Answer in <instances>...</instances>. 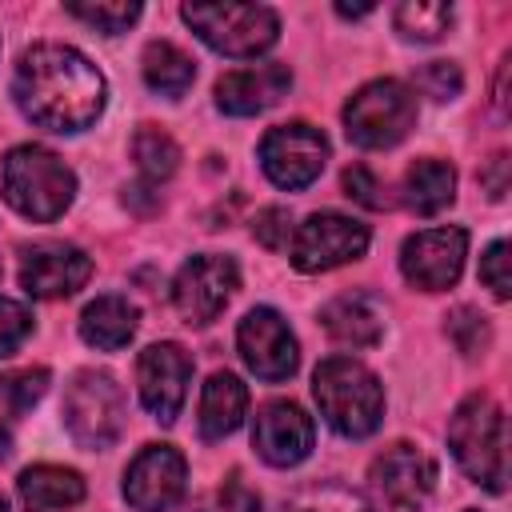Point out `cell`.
I'll list each match as a JSON object with an SVG mask.
<instances>
[{
  "label": "cell",
  "instance_id": "obj_2",
  "mask_svg": "<svg viewBox=\"0 0 512 512\" xmlns=\"http://www.w3.org/2000/svg\"><path fill=\"white\" fill-rule=\"evenodd\" d=\"M312 396L320 404V416L340 432V436H372L384 420V388L376 372H368L352 356H328L316 364L312 376Z\"/></svg>",
  "mask_w": 512,
  "mask_h": 512
},
{
  "label": "cell",
  "instance_id": "obj_18",
  "mask_svg": "<svg viewBox=\"0 0 512 512\" xmlns=\"http://www.w3.org/2000/svg\"><path fill=\"white\" fill-rule=\"evenodd\" d=\"M288 88H292L288 64H252V68L224 72L216 80V104L228 116H256L272 108Z\"/></svg>",
  "mask_w": 512,
  "mask_h": 512
},
{
  "label": "cell",
  "instance_id": "obj_12",
  "mask_svg": "<svg viewBox=\"0 0 512 512\" xmlns=\"http://www.w3.org/2000/svg\"><path fill=\"white\" fill-rule=\"evenodd\" d=\"M236 348L260 380H288L300 364L296 336L276 308H252L236 328Z\"/></svg>",
  "mask_w": 512,
  "mask_h": 512
},
{
  "label": "cell",
  "instance_id": "obj_33",
  "mask_svg": "<svg viewBox=\"0 0 512 512\" xmlns=\"http://www.w3.org/2000/svg\"><path fill=\"white\" fill-rule=\"evenodd\" d=\"M480 280L492 288L496 300H508L512 296V276H508V244L496 240L488 244V252L480 256Z\"/></svg>",
  "mask_w": 512,
  "mask_h": 512
},
{
  "label": "cell",
  "instance_id": "obj_10",
  "mask_svg": "<svg viewBox=\"0 0 512 512\" xmlns=\"http://www.w3.org/2000/svg\"><path fill=\"white\" fill-rule=\"evenodd\" d=\"M368 248V228L340 212H312L292 236V264L300 272H328L360 260Z\"/></svg>",
  "mask_w": 512,
  "mask_h": 512
},
{
  "label": "cell",
  "instance_id": "obj_3",
  "mask_svg": "<svg viewBox=\"0 0 512 512\" xmlns=\"http://www.w3.org/2000/svg\"><path fill=\"white\" fill-rule=\"evenodd\" d=\"M448 448L456 464L468 472V480L484 484L488 492L508 488V424H504V408L492 396L472 392L452 412Z\"/></svg>",
  "mask_w": 512,
  "mask_h": 512
},
{
  "label": "cell",
  "instance_id": "obj_38",
  "mask_svg": "<svg viewBox=\"0 0 512 512\" xmlns=\"http://www.w3.org/2000/svg\"><path fill=\"white\" fill-rule=\"evenodd\" d=\"M336 12H340V16H368V12H372V4H360V8H348V4H336Z\"/></svg>",
  "mask_w": 512,
  "mask_h": 512
},
{
  "label": "cell",
  "instance_id": "obj_36",
  "mask_svg": "<svg viewBox=\"0 0 512 512\" xmlns=\"http://www.w3.org/2000/svg\"><path fill=\"white\" fill-rule=\"evenodd\" d=\"M220 512H260V496L240 480V472H232L220 488Z\"/></svg>",
  "mask_w": 512,
  "mask_h": 512
},
{
  "label": "cell",
  "instance_id": "obj_27",
  "mask_svg": "<svg viewBox=\"0 0 512 512\" xmlns=\"http://www.w3.org/2000/svg\"><path fill=\"white\" fill-rule=\"evenodd\" d=\"M280 512H372V508L360 492L332 484V480H320V484H308L296 496H288Z\"/></svg>",
  "mask_w": 512,
  "mask_h": 512
},
{
  "label": "cell",
  "instance_id": "obj_35",
  "mask_svg": "<svg viewBox=\"0 0 512 512\" xmlns=\"http://www.w3.org/2000/svg\"><path fill=\"white\" fill-rule=\"evenodd\" d=\"M288 232H292L288 208H264V212H256V220H252V236H256L268 252H280V248L288 244Z\"/></svg>",
  "mask_w": 512,
  "mask_h": 512
},
{
  "label": "cell",
  "instance_id": "obj_25",
  "mask_svg": "<svg viewBox=\"0 0 512 512\" xmlns=\"http://www.w3.org/2000/svg\"><path fill=\"white\" fill-rule=\"evenodd\" d=\"M132 160L140 164V172H144L152 184H160V180H168V176L176 172L180 148H176V140H172L164 128L144 124V128H136V136H132Z\"/></svg>",
  "mask_w": 512,
  "mask_h": 512
},
{
  "label": "cell",
  "instance_id": "obj_24",
  "mask_svg": "<svg viewBox=\"0 0 512 512\" xmlns=\"http://www.w3.org/2000/svg\"><path fill=\"white\" fill-rule=\"evenodd\" d=\"M144 80L164 96H184L196 80V60L172 40H152L144 48Z\"/></svg>",
  "mask_w": 512,
  "mask_h": 512
},
{
  "label": "cell",
  "instance_id": "obj_11",
  "mask_svg": "<svg viewBox=\"0 0 512 512\" xmlns=\"http://www.w3.org/2000/svg\"><path fill=\"white\" fill-rule=\"evenodd\" d=\"M468 256V232L464 228H428L404 240L400 248V268L408 276V284L424 288V292H444L460 280Z\"/></svg>",
  "mask_w": 512,
  "mask_h": 512
},
{
  "label": "cell",
  "instance_id": "obj_9",
  "mask_svg": "<svg viewBox=\"0 0 512 512\" xmlns=\"http://www.w3.org/2000/svg\"><path fill=\"white\" fill-rule=\"evenodd\" d=\"M236 284H240V268H236L232 256L200 252V256H192L176 272V280H172V304L184 316V324L204 328V324H212L224 312V304L232 300Z\"/></svg>",
  "mask_w": 512,
  "mask_h": 512
},
{
  "label": "cell",
  "instance_id": "obj_21",
  "mask_svg": "<svg viewBox=\"0 0 512 512\" xmlns=\"http://www.w3.org/2000/svg\"><path fill=\"white\" fill-rule=\"evenodd\" d=\"M16 492L28 512H60L84 500V476L60 464H36L24 468L16 480Z\"/></svg>",
  "mask_w": 512,
  "mask_h": 512
},
{
  "label": "cell",
  "instance_id": "obj_30",
  "mask_svg": "<svg viewBox=\"0 0 512 512\" xmlns=\"http://www.w3.org/2000/svg\"><path fill=\"white\" fill-rule=\"evenodd\" d=\"M68 12L100 32H124L136 16H140V4L136 0H116V4H68Z\"/></svg>",
  "mask_w": 512,
  "mask_h": 512
},
{
  "label": "cell",
  "instance_id": "obj_4",
  "mask_svg": "<svg viewBox=\"0 0 512 512\" xmlns=\"http://www.w3.org/2000/svg\"><path fill=\"white\" fill-rule=\"evenodd\" d=\"M72 196H76V176L56 152L40 144H20L4 156V200L20 216L48 224L64 216Z\"/></svg>",
  "mask_w": 512,
  "mask_h": 512
},
{
  "label": "cell",
  "instance_id": "obj_28",
  "mask_svg": "<svg viewBox=\"0 0 512 512\" xmlns=\"http://www.w3.org/2000/svg\"><path fill=\"white\" fill-rule=\"evenodd\" d=\"M44 392H48V368H20L0 376V400L8 404V412H28Z\"/></svg>",
  "mask_w": 512,
  "mask_h": 512
},
{
  "label": "cell",
  "instance_id": "obj_14",
  "mask_svg": "<svg viewBox=\"0 0 512 512\" xmlns=\"http://www.w3.org/2000/svg\"><path fill=\"white\" fill-rule=\"evenodd\" d=\"M188 464L172 444H148L124 472V500L136 512H168L184 496Z\"/></svg>",
  "mask_w": 512,
  "mask_h": 512
},
{
  "label": "cell",
  "instance_id": "obj_39",
  "mask_svg": "<svg viewBox=\"0 0 512 512\" xmlns=\"http://www.w3.org/2000/svg\"><path fill=\"white\" fill-rule=\"evenodd\" d=\"M8 452H12V432H8L4 424H0V460H4Z\"/></svg>",
  "mask_w": 512,
  "mask_h": 512
},
{
  "label": "cell",
  "instance_id": "obj_19",
  "mask_svg": "<svg viewBox=\"0 0 512 512\" xmlns=\"http://www.w3.org/2000/svg\"><path fill=\"white\" fill-rule=\"evenodd\" d=\"M320 324L336 344L348 348H372L384 336V316L364 292H344L320 308Z\"/></svg>",
  "mask_w": 512,
  "mask_h": 512
},
{
  "label": "cell",
  "instance_id": "obj_6",
  "mask_svg": "<svg viewBox=\"0 0 512 512\" xmlns=\"http://www.w3.org/2000/svg\"><path fill=\"white\" fill-rule=\"evenodd\" d=\"M416 128V96L404 80H372L344 104V132L360 148H392Z\"/></svg>",
  "mask_w": 512,
  "mask_h": 512
},
{
  "label": "cell",
  "instance_id": "obj_5",
  "mask_svg": "<svg viewBox=\"0 0 512 512\" xmlns=\"http://www.w3.org/2000/svg\"><path fill=\"white\" fill-rule=\"evenodd\" d=\"M184 24L224 56H260L280 36V16L268 4H184Z\"/></svg>",
  "mask_w": 512,
  "mask_h": 512
},
{
  "label": "cell",
  "instance_id": "obj_40",
  "mask_svg": "<svg viewBox=\"0 0 512 512\" xmlns=\"http://www.w3.org/2000/svg\"><path fill=\"white\" fill-rule=\"evenodd\" d=\"M0 512H8V500H4V496H0Z\"/></svg>",
  "mask_w": 512,
  "mask_h": 512
},
{
  "label": "cell",
  "instance_id": "obj_23",
  "mask_svg": "<svg viewBox=\"0 0 512 512\" xmlns=\"http://www.w3.org/2000/svg\"><path fill=\"white\" fill-rule=\"evenodd\" d=\"M456 196V168L448 160H416L404 176V204L416 216H436Z\"/></svg>",
  "mask_w": 512,
  "mask_h": 512
},
{
  "label": "cell",
  "instance_id": "obj_15",
  "mask_svg": "<svg viewBox=\"0 0 512 512\" xmlns=\"http://www.w3.org/2000/svg\"><path fill=\"white\" fill-rule=\"evenodd\" d=\"M372 484L392 508L416 512L436 488V460L416 444H392L372 460Z\"/></svg>",
  "mask_w": 512,
  "mask_h": 512
},
{
  "label": "cell",
  "instance_id": "obj_37",
  "mask_svg": "<svg viewBox=\"0 0 512 512\" xmlns=\"http://www.w3.org/2000/svg\"><path fill=\"white\" fill-rule=\"evenodd\" d=\"M480 184L488 188V196H492V200H500V196L508 192V156H504V152H496V156L484 164Z\"/></svg>",
  "mask_w": 512,
  "mask_h": 512
},
{
  "label": "cell",
  "instance_id": "obj_22",
  "mask_svg": "<svg viewBox=\"0 0 512 512\" xmlns=\"http://www.w3.org/2000/svg\"><path fill=\"white\" fill-rule=\"evenodd\" d=\"M136 308L124 296H96L84 312H80V336L100 348V352H116L136 336Z\"/></svg>",
  "mask_w": 512,
  "mask_h": 512
},
{
  "label": "cell",
  "instance_id": "obj_8",
  "mask_svg": "<svg viewBox=\"0 0 512 512\" xmlns=\"http://www.w3.org/2000/svg\"><path fill=\"white\" fill-rule=\"evenodd\" d=\"M260 164H264V176L276 188L300 192V188H308L324 172V164H328V140H324L320 128H312L304 120L276 124L260 140Z\"/></svg>",
  "mask_w": 512,
  "mask_h": 512
},
{
  "label": "cell",
  "instance_id": "obj_29",
  "mask_svg": "<svg viewBox=\"0 0 512 512\" xmlns=\"http://www.w3.org/2000/svg\"><path fill=\"white\" fill-rule=\"evenodd\" d=\"M448 340H452L464 356L484 352L488 340H492V332H488V316L476 312V308H468V304H460L456 312H448Z\"/></svg>",
  "mask_w": 512,
  "mask_h": 512
},
{
  "label": "cell",
  "instance_id": "obj_1",
  "mask_svg": "<svg viewBox=\"0 0 512 512\" xmlns=\"http://www.w3.org/2000/svg\"><path fill=\"white\" fill-rule=\"evenodd\" d=\"M12 100L48 132H80L104 112V76L68 44H36L16 64Z\"/></svg>",
  "mask_w": 512,
  "mask_h": 512
},
{
  "label": "cell",
  "instance_id": "obj_17",
  "mask_svg": "<svg viewBox=\"0 0 512 512\" xmlns=\"http://www.w3.org/2000/svg\"><path fill=\"white\" fill-rule=\"evenodd\" d=\"M88 276H92V260L76 244H36L24 252L20 264V284L40 300L72 296L76 288L88 284Z\"/></svg>",
  "mask_w": 512,
  "mask_h": 512
},
{
  "label": "cell",
  "instance_id": "obj_13",
  "mask_svg": "<svg viewBox=\"0 0 512 512\" xmlns=\"http://www.w3.org/2000/svg\"><path fill=\"white\" fill-rule=\"evenodd\" d=\"M188 376H192V360L180 344L160 340L140 352V360H136L140 400L160 424H172L180 416V404L188 396Z\"/></svg>",
  "mask_w": 512,
  "mask_h": 512
},
{
  "label": "cell",
  "instance_id": "obj_31",
  "mask_svg": "<svg viewBox=\"0 0 512 512\" xmlns=\"http://www.w3.org/2000/svg\"><path fill=\"white\" fill-rule=\"evenodd\" d=\"M416 88L432 100H456L460 88H464V72L452 64V60H428L420 72H416Z\"/></svg>",
  "mask_w": 512,
  "mask_h": 512
},
{
  "label": "cell",
  "instance_id": "obj_32",
  "mask_svg": "<svg viewBox=\"0 0 512 512\" xmlns=\"http://www.w3.org/2000/svg\"><path fill=\"white\" fill-rule=\"evenodd\" d=\"M28 332H32V312L20 300L0 296V356H12Z\"/></svg>",
  "mask_w": 512,
  "mask_h": 512
},
{
  "label": "cell",
  "instance_id": "obj_20",
  "mask_svg": "<svg viewBox=\"0 0 512 512\" xmlns=\"http://www.w3.org/2000/svg\"><path fill=\"white\" fill-rule=\"evenodd\" d=\"M248 412V388L232 372H212L204 392H200V436L204 440H224L244 424Z\"/></svg>",
  "mask_w": 512,
  "mask_h": 512
},
{
  "label": "cell",
  "instance_id": "obj_34",
  "mask_svg": "<svg viewBox=\"0 0 512 512\" xmlns=\"http://www.w3.org/2000/svg\"><path fill=\"white\" fill-rule=\"evenodd\" d=\"M344 192H348L356 204H364V208H388V196H384L380 180H376L364 164L344 168Z\"/></svg>",
  "mask_w": 512,
  "mask_h": 512
},
{
  "label": "cell",
  "instance_id": "obj_16",
  "mask_svg": "<svg viewBox=\"0 0 512 512\" xmlns=\"http://www.w3.org/2000/svg\"><path fill=\"white\" fill-rule=\"evenodd\" d=\"M312 440H316L312 416H308L296 400H268V404L256 412L252 444H256V452H260L268 464H276V468L300 464V460L312 452Z\"/></svg>",
  "mask_w": 512,
  "mask_h": 512
},
{
  "label": "cell",
  "instance_id": "obj_41",
  "mask_svg": "<svg viewBox=\"0 0 512 512\" xmlns=\"http://www.w3.org/2000/svg\"><path fill=\"white\" fill-rule=\"evenodd\" d=\"M468 512H472V508H468Z\"/></svg>",
  "mask_w": 512,
  "mask_h": 512
},
{
  "label": "cell",
  "instance_id": "obj_7",
  "mask_svg": "<svg viewBox=\"0 0 512 512\" xmlns=\"http://www.w3.org/2000/svg\"><path fill=\"white\" fill-rule=\"evenodd\" d=\"M124 392L108 372H80L64 392V424L80 448H108L124 432Z\"/></svg>",
  "mask_w": 512,
  "mask_h": 512
},
{
  "label": "cell",
  "instance_id": "obj_26",
  "mask_svg": "<svg viewBox=\"0 0 512 512\" xmlns=\"http://www.w3.org/2000/svg\"><path fill=\"white\" fill-rule=\"evenodd\" d=\"M396 32L404 40H420V44H432L448 32L452 24V4H436V0H408L396 8Z\"/></svg>",
  "mask_w": 512,
  "mask_h": 512
}]
</instances>
